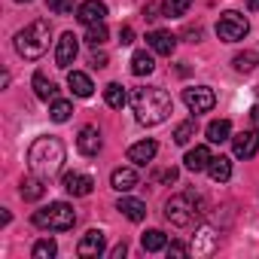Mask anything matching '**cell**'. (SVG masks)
I'll list each match as a JSON object with an SVG mask.
<instances>
[{
	"label": "cell",
	"instance_id": "obj_22",
	"mask_svg": "<svg viewBox=\"0 0 259 259\" xmlns=\"http://www.w3.org/2000/svg\"><path fill=\"white\" fill-rule=\"evenodd\" d=\"M210 159H213V156H210V150H207V147H195V150H189V153H186V159H183V162H186V168H189V171H207Z\"/></svg>",
	"mask_w": 259,
	"mask_h": 259
},
{
	"label": "cell",
	"instance_id": "obj_35",
	"mask_svg": "<svg viewBox=\"0 0 259 259\" xmlns=\"http://www.w3.org/2000/svg\"><path fill=\"white\" fill-rule=\"evenodd\" d=\"M165 250H168V256H189V253H192V247H186V244H177V241H174V244H168Z\"/></svg>",
	"mask_w": 259,
	"mask_h": 259
},
{
	"label": "cell",
	"instance_id": "obj_36",
	"mask_svg": "<svg viewBox=\"0 0 259 259\" xmlns=\"http://www.w3.org/2000/svg\"><path fill=\"white\" fill-rule=\"evenodd\" d=\"M156 180H159V183H174V180H177V168H165V171H159Z\"/></svg>",
	"mask_w": 259,
	"mask_h": 259
},
{
	"label": "cell",
	"instance_id": "obj_38",
	"mask_svg": "<svg viewBox=\"0 0 259 259\" xmlns=\"http://www.w3.org/2000/svg\"><path fill=\"white\" fill-rule=\"evenodd\" d=\"M92 67H107V55L104 52H92Z\"/></svg>",
	"mask_w": 259,
	"mask_h": 259
},
{
	"label": "cell",
	"instance_id": "obj_16",
	"mask_svg": "<svg viewBox=\"0 0 259 259\" xmlns=\"http://www.w3.org/2000/svg\"><path fill=\"white\" fill-rule=\"evenodd\" d=\"M116 210H122V217H128L132 223H144V220H147V204H144L141 198H128V195H122L119 204H116Z\"/></svg>",
	"mask_w": 259,
	"mask_h": 259
},
{
	"label": "cell",
	"instance_id": "obj_12",
	"mask_svg": "<svg viewBox=\"0 0 259 259\" xmlns=\"http://www.w3.org/2000/svg\"><path fill=\"white\" fill-rule=\"evenodd\" d=\"M61 186L73 195V198H85V195H92V186H95V180L89 177V174H64V180H61Z\"/></svg>",
	"mask_w": 259,
	"mask_h": 259
},
{
	"label": "cell",
	"instance_id": "obj_6",
	"mask_svg": "<svg viewBox=\"0 0 259 259\" xmlns=\"http://www.w3.org/2000/svg\"><path fill=\"white\" fill-rule=\"evenodd\" d=\"M247 31H250V22H247L241 13H235V10L223 13L220 22H217V37H220L223 43H238V40L247 37Z\"/></svg>",
	"mask_w": 259,
	"mask_h": 259
},
{
	"label": "cell",
	"instance_id": "obj_27",
	"mask_svg": "<svg viewBox=\"0 0 259 259\" xmlns=\"http://www.w3.org/2000/svg\"><path fill=\"white\" fill-rule=\"evenodd\" d=\"M104 101H107V107L122 110L125 101H128V95H125V89H122L119 82H110V85H104Z\"/></svg>",
	"mask_w": 259,
	"mask_h": 259
},
{
	"label": "cell",
	"instance_id": "obj_15",
	"mask_svg": "<svg viewBox=\"0 0 259 259\" xmlns=\"http://www.w3.org/2000/svg\"><path fill=\"white\" fill-rule=\"evenodd\" d=\"M156 153H159V144L156 141H141V144H135L132 150H128V162H135V165H150L153 159H156Z\"/></svg>",
	"mask_w": 259,
	"mask_h": 259
},
{
	"label": "cell",
	"instance_id": "obj_4",
	"mask_svg": "<svg viewBox=\"0 0 259 259\" xmlns=\"http://www.w3.org/2000/svg\"><path fill=\"white\" fill-rule=\"evenodd\" d=\"M31 220H34V226H37V229H49V232H70V229H73V223H76V213H73V207H70L67 201H52L49 207L37 210Z\"/></svg>",
	"mask_w": 259,
	"mask_h": 259
},
{
	"label": "cell",
	"instance_id": "obj_33",
	"mask_svg": "<svg viewBox=\"0 0 259 259\" xmlns=\"http://www.w3.org/2000/svg\"><path fill=\"white\" fill-rule=\"evenodd\" d=\"M85 40H89L92 46H101V43H107V25H104V22H98V25H89V34H85Z\"/></svg>",
	"mask_w": 259,
	"mask_h": 259
},
{
	"label": "cell",
	"instance_id": "obj_18",
	"mask_svg": "<svg viewBox=\"0 0 259 259\" xmlns=\"http://www.w3.org/2000/svg\"><path fill=\"white\" fill-rule=\"evenodd\" d=\"M217 244H220L217 232H213V229H201V232L195 235V241H192V253H195V256H210V253L217 250Z\"/></svg>",
	"mask_w": 259,
	"mask_h": 259
},
{
	"label": "cell",
	"instance_id": "obj_13",
	"mask_svg": "<svg viewBox=\"0 0 259 259\" xmlns=\"http://www.w3.org/2000/svg\"><path fill=\"white\" fill-rule=\"evenodd\" d=\"M147 43L156 55H174V49H177V37L171 31H150Z\"/></svg>",
	"mask_w": 259,
	"mask_h": 259
},
{
	"label": "cell",
	"instance_id": "obj_43",
	"mask_svg": "<svg viewBox=\"0 0 259 259\" xmlns=\"http://www.w3.org/2000/svg\"><path fill=\"white\" fill-rule=\"evenodd\" d=\"M16 4H31V0H16Z\"/></svg>",
	"mask_w": 259,
	"mask_h": 259
},
{
	"label": "cell",
	"instance_id": "obj_40",
	"mask_svg": "<svg viewBox=\"0 0 259 259\" xmlns=\"http://www.w3.org/2000/svg\"><path fill=\"white\" fill-rule=\"evenodd\" d=\"M250 122H253V128H256V132H259V104L250 110Z\"/></svg>",
	"mask_w": 259,
	"mask_h": 259
},
{
	"label": "cell",
	"instance_id": "obj_41",
	"mask_svg": "<svg viewBox=\"0 0 259 259\" xmlns=\"http://www.w3.org/2000/svg\"><path fill=\"white\" fill-rule=\"evenodd\" d=\"M144 16H147L150 22H153V19H159V16H156V7H147V10H144Z\"/></svg>",
	"mask_w": 259,
	"mask_h": 259
},
{
	"label": "cell",
	"instance_id": "obj_30",
	"mask_svg": "<svg viewBox=\"0 0 259 259\" xmlns=\"http://www.w3.org/2000/svg\"><path fill=\"white\" fill-rule=\"evenodd\" d=\"M70 113H73V104H70V101H61V98H55V101H52V107H49L52 122H67V119H70Z\"/></svg>",
	"mask_w": 259,
	"mask_h": 259
},
{
	"label": "cell",
	"instance_id": "obj_23",
	"mask_svg": "<svg viewBox=\"0 0 259 259\" xmlns=\"http://www.w3.org/2000/svg\"><path fill=\"white\" fill-rule=\"evenodd\" d=\"M207 174H210L213 183H226V180L232 177V162H229L226 156H213L210 165H207Z\"/></svg>",
	"mask_w": 259,
	"mask_h": 259
},
{
	"label": "cell",
	"instance_id": "obj_37",
	"mask_svg": "<svg viewBox=\"0 0 259 259\" xmlns=\"http://www.w3.org/2000/svg\"><path fill=\"white\" fill-rule=\"evenodd\" d=\"M119 43H122V46H128V43H135V31L128 28V25H125V28H119Z\"/></svg>",
	"mask_w": 259,
	"mask_h": 259
},
{
	"label": "cell",
	"instance_id": "obj_31",
	"mask_svg": "<svg viewBox=\"0 0 259 259\" xmlns=\"http://www.w3.org/2000/svg\"><path fill=\"white\" fill-rule=\"evenodd\" d=\"M55 253H58V244H55L52 238H40V241L34 244V250H31L34 259H52Z\"/></svg>",
	"mask_w": 259,
	"mask_h": 259
},
{
	"label": "cell",
	"instance_id": "obj_29",
	"mask_svg": "<svg viewBox=\"0 0 259 259\" xmlns=\"http://www.w3.org/2000/svg\"><path fill=\"white\" fill-rule=\"evenodd\" d=\"M189 7H192V0H162V13H165L168 19H180V16H186Z\"/></svg>",
	"mask_w": 259,
	"mask_h": 259
},
{
	"label": "cell",
	"instance_id": "obj_34",
	"mask_svg": "<svg viewBox=\"0 0 259 259\" xmlns=\"http://www.w3.org/2000/svg\"><path fill=\"white\" fill-rule=\"evenodd\" d=\"M46 4H49V10H52V13H58V16L73 13V0H46Z\"/></svg>",
	"mask_w": 259,
	"mask_h": 259
},
{
	"label": "cell",
	"instance_id": "obj_39",
	"mask_svg": "<svg viewBox=\"0 0 259 259\" xmlns=\"http://www.w3.org/2000/svg\"><path fill=\"white\" fill-rule=\"evenodd\" d=\"M125 253H128V247H125V241H122V244H116V247L110 250V256H113V259H122Z\"/></svg>",
	"mask_w": 259,
	"mask_h": 259
},
{
	"label": "cell",
	"instance_id": "obj_10",
	"mask_svg": "<svg viewBox=\"0 0 259 259\" xmlns=\"http://www.w3.org/2000/svg\"><path fill=\"white\" fill-rule=\"evenodd\" d=\"M76 19L82 25H98L107 19V4H101V0H82V4L76 7Z\"/></svg>",
	"mask_w": 259,
	"mask_h": 259
},
{
	"label": "cell",
	"instance_id": "obj_19",
	"mask_svg": "<svg viewBox=\"0 0 259 259\" xmlns=\"http://www.w3.org/2000/svg\"><path fill=\"white\" fill-rule=\"evenodd\" d=\"M67 85H70V92H73L76 98H92V92H95L89 73H82V70H70V73H67Z\"/></svg>",
	"mask_w": 259,
	"mask_h": 259
},
{
	"label": "cell",
	"instance_id": "obj_7",
	"mask_svg": "<svg viewBox=\"0 0 259 259\" xmlns=\"http://www.w3.org/2000/svg\"><path fill=\"white\" fill-rule=\"evenodd\" d=\"M183 104L189 107V113H210L213 104H217V95L210 85H192V89H183Z\"/></svg>",
	"mask_w": 259,
	"mask_h": 259
},
{
	"label": "cell",
	"instance_id": "obj_20",
	"mask_svg": "<svg viewBox=\"0 0 259 259\" xmlns=\"http://www.w3.org/2000/svg\"><path fill=\"white\" fill-rule=\"evenodd\" d=\"M43 183H46V180L37 177V174H34V177H25V180H22V189H19L22 198H25V201H40V198L46 195V186H43Z\"/></svg>",
	"mask_w": 259,
	"mask_h": 259
},
{
	"label": "cell",
	"instance_id": "obj_9",
	"mask_svg": "<svg viewBox=\"0 0 259 259\" xmlns=\"http://www.w3.org/2000/svg\"><path fill=\"white\" fill-rule=\"evenodd\" d=\"M104 244H107V238H104V232L101 229H89L82 238H79V244H76V253L79 256H101L104 253Z\"/></svg>",
	"mask_w": 259,
	"mask_h": 259
},
{
	"label": "cell",
	"instance_id": "obj_1",
	"mask_svg": "<svg viewBox=\"0 0 259 259\" xmlns=\"http://www.w3.org/2000/svg\"><path fill=\"white\" fill-rule=\"evenodd\" d=\"M132 107H135V116H138L141 125H159V122H165L174 113L171 95L165 89H159V85L135 89L132 92Z\"/></svg>",
	"mask_w": 259,
	"mask_h": 259
},
{
	"label": "cell",
	"instance_id": "obj_11",
	"mask_svg": "<svg viewBox=\"0 0 259 259\" xmlns=\"http://www.w3.org/2000/svg\"><path fill=\"white\" fill-rule=\"evenodd\" d=\"M232 147H235L238 159H253L259 153V132H241V135H235Z\"/></svg>",
	"mask_w": 259,
	"mask_h": 259
},
{
	"label": "cell",
	"instance_id": "obj_3",
	"mask_svg": "<svg viewBox=\"0 0 259 259\" xmlns=\"http://www.w3.org/2000/svg\"><path fill=\"white\" fill-rule=\"evenodd\" d=\"M49 40H52V25H49V19H37V22H31L25 31L16 34V52H19L22 58H28V61H37V58L46 55Z\"/></svg>",
	"mask_w": 259,
	"mask_h": 259
},
{
	"label": "cell",
	"instance_id": "obj_5",
	"mask_svg": "<svg viewBox=\"0 0 259 259\" xmlns=\"http://www.w3.org/2000/svg\"><path fill=\"white\" fill-rule=\"evenodd\" d=\"M195 204H192V195H171L168 201H165V220L168 223H174V226H180V229H186V226H192L195 223Z\"/></svg>",
	"mask_w": 259,
	"mask_h": 259
},
{
	"label": "cell",
	"instance_id": "obj_26",
	"mask_svg": "<svg viewBox=\"0 0 259 259\" xmlns=\"http://www.w3.org/2000/svg\"><path fill=\"white\" fill-rule=\"evenodd\" d=\"M141 244H144V250H147V253H159V250H165V247H168V238H165V232H162V229H150V232H144Z\"/></svg>",
	"mask_w": 259,
	"mask_h": 259
},
{
	"label": "cell",
	"instance_id": "obj_42",
	"mask_svg": "<svg viewBox=\"0 0 259 259\" xmlns=\"http://www.w3.org/2000/svg\"><path fill=\"white\" fill-rule=\"evenodd\" d=\"M247 7H250V10L256 13V10H259V0H247Z\"/></svg>",
	"mask_w": 259,
	"mask_h": 259
},
{
	"label": "cell",
	"instance_id": "obj_21",
	"mask_svg": "<svg viewBox=\"0 0 259 259\" xmlns=\"http://www.w3.org/2000/svg\"><path fill=\"white\" fill-rule=\"evenodd\" d=\"M204 135H207L210 144H226V141L232 138V122H229V119H213V122L207 125Z\"/></svg>",
	"mask_w": 259,
	"mask_h": 259
},
{
	"label": "cell",
	"instance_id": "obj_17",
	"mask_svg": "<svg viewBox=\"0 0 259 259\" xmlns=\"http://www.w3.org/2000/svg\"><path fill=\"white\" fill-rule=\"evenodd\" d=\"M110 186H113L116 192H132V189L138 186V171H135V168H116V171L110 174Z\"/></svg>",
	"mask_w": 259,
	"mask_h": 259
},
{
	"label": "cell",
	"instance_id": "obj_2",
	"mask_svg": "<svg viewBox=\"0 0 259 259\" xmlns=\"http://www.w3.org/2000/svg\"><path fill=\"white\" fill-rule=\"evenodd\" d=\"M64 165V144L58 138H37L28 150V168L31 174L52 180Z\"/></svg>",
	"mask_w": 259,
	"mask_h": 259
},
{
	"label": "cell",
	"instance_id": "obj_32",
	"mask_svg": "<svg viewBox=\"0 0 259 259\" xmlns=\"http://www.w3.org/2000/svg\"><path fill=\"white\" fill-rule=\"evenodd\" d=\"M232 64H235L238 73H250V70L256 67V55H253V52H238V55L232 58Z\"/></svg>",
	"mask_w": 259,
	"mask_h": 259
},
{
	"label": "cell",
	"instance_id": "obj_8",
	"mask_svg": "<svg viewBox=\"0 0 259 259\" xmlns=\"http://www.w3.org/2000/svg\"><path fill=\"white\" fill-rule=\"evenodd\" d=\"M76 52H79V40H76L70 31L61 34V40H58V46H55V64L67 70V67L76 61Z\"/></svg>",
	"mask_w": 259,
	"mask_h": 259
},
{
	"label": "cell",
	"instance_id": "obj_25",
	"mask_svg": "<svg viewBox=\"0 0 259 259\" xmlns=\"http://www.w3.org/2000/svg\"><path fill=\"white\" fill-rule=\"evenodd\" d=\"M34 92H37L40 101H55L58 98V85L46 73H34Z\"/></svg>",
	"mask_w": 259,
	"mask_h": 259
},
{
	"label": "cell",
	"instance_id": "obj_28",
	"mask_svg": "<svg viewBox=\"0 0 259 259\" xmlns=\"http://www.w3.org/2000/svg\"><path fill=\"white\" fill-rule=\"evenodd\" d=\"M195 132H198V122H195V119H186V122H180V125L174 128V144L186 147V144L195 138Z\"/></svg>",
	"mask_w": 259,
	"mask_h": 259
},
{
	"label": "cell",
	"instance_id": "obj_14",
	"mask_svg": "<svg viewBox=\"0 0 259 259\" xmlns=\"http://www.w3.org/2000/svg\"><path fill=\"white\" fill-rule=\"evenodd\" d=\"M76 150H79L82 156H98V153H101V132H98L95 125H85L82 132H79Z\"/></svg>",
	"mask_w": 259,
	"mask_h": 259
},
{
	"label": "cell",
	"instance_id": "obj_24",
	"mask_svg": "<svg viewBox=\"0 0 259 259\" xmlns=\"http://www.w3.org/2000/svg\"><path fill=\"white\" fill-rule=\"evenodd\" d=\"M153 70H156L153 52L141 49V52H135V55H132V73H135V76H147V73H153Z\"/></svg>",
	"mask_w": 259,
	"mask_h": 259
}]
</instances>
